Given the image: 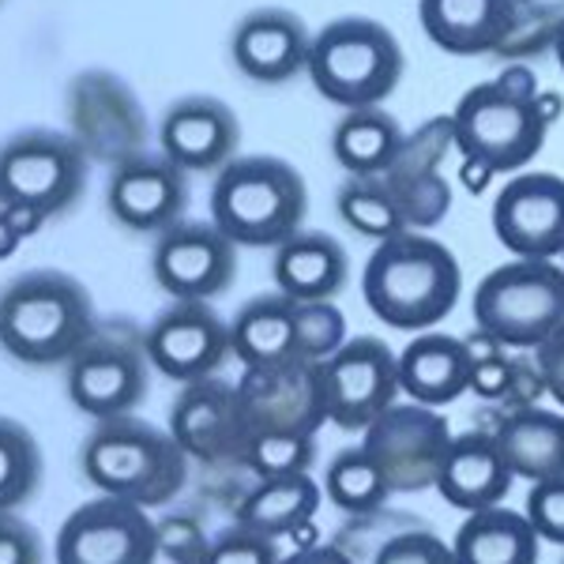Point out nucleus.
Segmentation results:
<instances>
[{"instance_id":"nucleus-1","label":"nucleus","mask_w":564,"mask_h":564,"mask_svg":"<svg viewBox=\"0 0 564 564\" xmlns=\"http://www.w3.org/2000/svg\"><path fill=\"white\" fill-rule=\"evenodd\" d=\"M95 332L90 294L65 271H23L0 290V350L23 366H68Z\"/></svg>"},{"instance_id":"nucleus-2","label":"nucleus","mask_w":564,"mask_h":564,"mask_svg":"<svg viewBox=\"0 0 564 564\" xmlns=\"http://www.w3.org/2000/svg\"><path fill=\"white\" fill-rule=\"evenodd\" d=\"M463 271L452 249L425 234H399L372 249L361 275L369 313L399 332H425L456 308Z\"/></svg>"},{"instance_id":"nucleus-3","label":"nucleus","mask_w":564,"mask_h":564,"mask_svg":"<svg viewBox=\"0 0 564 564\" xmlns=\"http://www.w3.org/2000/svg\"><path fill=\"white\" fill-rule=\"evenodd\" d=\"M79 463L90 486L140 508L170 505L188 481V456L174 433L132 414L98 422L79 448Z\"/></svg>"},{"instance_id":"nucleus-4","label":"nucleus","mask_w":564,"mask_h":564,"mask_svg":"<svg viewBox=\"0 0 564 564\" xmlns=\"http://www.w3.org/2000/svg\"><path fill=\"white\" fill-rule=\"evenodd\" d=\"M448 117L463 159H475L494 174H520L531 166L550 129L539 84L527 68H508L494 84L470 87Z\"/></svg>"},{"instance_id":"nucleus-5","label":"nucleus","mask_w":564,"mask_h":564,"mask_svg":"<svg viewBox=\"0 0 564 564\" xmlns=\"http://www.w3.org/2000/svg\"><path fill=\"white\" fill-rule=\"evenodd\" d=\"M305 177L275 154H245L218 170L212 185V223L234 245L279 249L305 223Z\"/></svg>"},{"instance_id":"nucleus-6","label":"nucleus","mask_w":564,"mask_h":564,"mask_svg":"<svg viewBox=\"0 0 564 564\" xmlns=\"http://www.w3.org/2000/svg\"><path fill=\"white\" fill-rule=\"evenodd\" d=\"M406 57L395 34L366 15L332 20L308 50V79L327 102L343 109L380 106L399 87Z\"/></svg>"},{"instance_id":"nucleus-7","label":"nucleus","mask_w":564,"mask_h":564,"mask_svg":"<svg viewBox=\"0 0 564 564\" xmlns=\"http://www.w3.org/2000/svg\"><path fill=\"white\" fill-rule=\"evenodd\" d=\"M475 324L508 350H534L564 327V268L553 260L500 263L475 290Z\"/></svg>"},{"instance_id":"nucleus-8","label":"nucleus","mask_w":564,"mask_h":564,"mask_svg":"<svg viewBox=\"0 0 564 564\" xmlns=\"http://www.w3.org/2000/svg\"><path fill=\"white\" fill-rule=\"evenodd\" d=\"M87 151L76 135L31 129L0 148V199L39 218L68 212L87 185Z\"/></svg>"},{"instance_id":"nucleus-9","label":"nucleus","mask_w":564,"mask_h":564,"mask_svg":"<svg viewBox=\"0 0 564 564\" xmlns=\"http://www.w3.org/2000/svg\"><path fill=\"white\" fill-rule=\"evenodd\" d=\"M361 448L384 470L391 494H422L436 486L444 456L452 448V430L436 406L391 403L366 430Z\"/></svg>"},{"instance_id":"nucleus-10","label":"nucleus","mask_w":564,"mask_h":564,"mask_svg":"<svg viewBox=\"0 0 564 564\" xmlns=\"http://www.w3.org/2000/svg\"><path fill=\"white\" fill-rule=\"evenodd\" d=\"M148 350L121 327L95 332L87 347L68 361V399L95 422L132 414L148 395Z\"/></svg>"},{"instance_id":"nucleus-11","label":"nucleus","mask_w":564,"mask_h":564,"mask_svg":"<svg viewBox=\"0 0 564 564\" xmlns=\"http://www.w3.org/2000/svg\"><path fill=\"white\" fill-rule=\"evenodd\" d=\"M68 106L72 135L87 151V159L121 166V162L143 154L148 117H143V106L132 95V87L117 79L113 72L95 68L76 76V84L68 90Z\"/></svg>"},{"instance_id":"nucleus-12","label":"nucleus","mask_w":564,"mask_h":564,"mask_svg":"<svg viewBox=\"0 0 564 564\" xmlns=\"http://www.w3.org/2000/svg\"><path fill=\"white\" fill-rule=\"evenodd\" d=\"M321 372L327 422H335L339 430L366 433L399 395V354L372 335L347 339L332 358L321 361Z\"/></svg>"},{"instance_id":"nucleus-13","label":"nucleus","mask_w":564,"mask_h":564,"mask_svg":"<svg viewBox=\"0 0 564 564\" xmlns=\"http://www.w3.org/2000/svg\"><path fill=\"white\" fill-rule=\"evenodd\" d=\"M154 520L140 505L95 497L79 505L57 531V564H154Z\"/></svg>"},{"instance_id":"nucleus-14","label":"nucleus","mask_w":564,"mask_h":564,"mask_svg":"<svg viewBox=\"0 0 564 564\" xmlns=\"http://www.w3.org/2000/svg\"><path fill=\"white\" fill-rule=\"evenodd\" d=\"M249 433H308L327 422L321 361H282L245 369L238 380Z\"/></svg>"},{"instance_id":"nucleus-15","label":"nucleus","mask_w":564,"mask_h":564,"mask_svg":"<svg viewBox=\"0 0 564 564\" xmlns=\"http://www.w3.org/2000/svg\"><path fill=\"white\" fill-rule=\"evenodd\" d=\"M238 245L215 223H174L159 234L151 275L174 302H207L234 282Z\"/></svg>"},{"instance_id":"nucleus-16","label":"nucleus","mask_w":564,"mask_h":564,"mask_svg":"<svg viewBox=\"0 0 564 564\" xmlns=\"http://www.w3.org/2000/svg\"><path fill=\"white\" fill-rule=\"evenodd\" d=\"M148 361L177 384L207 380L230 358V324L207 302H174L143 332Z\"/></svg>"},{"instance_id":"nucleus-17","label":"nucleus","mask_w":564,"mask_h":564,"mask_svg":"<svg viewBox=\"0 0 564 564\" xmlns=\"http://www.w3.org/2000/svg\"><path fill=\"white\" fill-rule=\"evenodd\" d=\"M494 234L516 260L564 252V177L516 174L494 199Z\"/></svg>"},{"instance_id":"nucleus-18","label":"nucleus","mask_w":564,"mask_h":564,"mask_svg":"<svg viewBox=\"0 0 564 564\" xmlns=\"http://www.w3.org/2000/svg\"><path fill=\"white\" fill-rule=\"evenodd\" d=\"M170 433L185 448L188 459H241L245 441H249V422H245L238 384H226L218 377L185 384L174 406H170Z\"/></svg>"},{"instance_id":"nucleus-19","label":"nucleus","mask_w":564,"mask_h":564,"mask_svg":"<svg viewBox=\"0 0 564 564\" xmlns=\"http://www.w3.org/2000/svg\"><path fill=\"white\" fill-rule=\"evenodd\" d=\"M106 207L124 230L162 234L181 223L188 207V181L170 159L135 154V159L113 166L106 185Z\"/></svg>"},{"instance_id":"nucleus-20","label":"nucleus","mask_w":564,"mask_h":564,"mask_svg":"<svg viewBox=\"0 0 564 564\" xmlns=\"http://www.w3.org/2000/svg\"><path fill=\"white\" fill-rule=\"evenodd\" d=\"M241 124L234 109L212 95H188L174 102L159 121V148L185 174H207L234 162Z\"/></svg>"},{"instance_id":"nucleus-21","label":"nucleus","mask_w":564,"mask_h":564,"mask_svg":"<svg viewBox=\"0 0 564 564\" xmlns=\"http://www.w3.org/2000/svg\"><path fill=\"white\" fill-rule=\"evenodd\" d=\"M448 148H456V140H452V117H441V121L406 135L395 162L388 166L384 185L399 199L411 230H430V226H436L448 215L452 188L441 177V159Z\"/></svg>"},{"instance_id":"nucleus-22","label":"nucleus","mask_w":564,"mask_h":564,"mask_svg":"<svg viewBox=\"0 0 564 564\" xmlns=\"http://www.w3.org/2000/svg\"><path fill=\"white\" fill-rule=\"evenodd\" d=\"M313 34L286 8H257L234 26L230 53L241 76L252 84H286L308 68Z\"/></svg>"},{"instance_id":"nucleus-23","label":"nucleus","mask_w":564,"mask_h":564,"mask_svg":"<svg viewBox=\"0 0 564 564\" xmlns=\"http://www.w3.org/2000/svg\"><path fill=\"white\" fill-rule=\"evenodd\" d=\"M512 478L516 475L508 470L497 433L470 430L452 436V448L444 456L436 489L459 512H481V508H497L508 497Z\"/></svg>"},{"instance_id":"nucleus-24","label":"nucleus","mask_w":564,"mask_h":564,"mask_svg":"<svg viewBox=\"0 0 564 564\" xmlns=\"http://www.w3.org/2000/svg\"><path fill=\"white\" fill-rule=\"evenodd\" d=\"M417 20L436 50L478 57L508 42L516 26V0H417Z\"/></svg>"},{"instance_id":"nucleus-25","label":"nucleus","mask_w":564,"mask_h":564,"mask_svg":"<svg viewBox=\"0 0 564 564\" xmlns=\"http://www.w3.org/2000/svg\"><path fill=\"white\" fill-rule=\"evenodd\" d=\"M470 361L467 339L425 332L399 354V391L422 406L456 403L463 391H470Z\"/></svg>"},{"instance_id":"nucleus-26","label":"nucleus","mask_w":564,"mask_h":564,"mask_svg":"<svg viewBox=\"0 0 564 564\" xmlns=\"http://www.w3.org/2000/svg\"><path fill=\"white\" fill-rule=\"evenodd\" d=\"M347 249L321 230H297L275 249L271 275H275L279 294L294 302H332L347 286Z\"/></svg>"},{"instance_id":"nucleus-27","label":"nucleus","mask_w":564,"mask_h":564,"mask_svg":"<svg viewBox=\"0 0 564 564\" xmlns=\"http://www.w3.org/2000/svg\"><path fill=\"white\" fill-rule=\"evenodd\" d=\"M230 350L245 369L282 366L297 358V302L286 294H260L230 321Z\"/></svg>"},{"instance_id":"nucleus-28","label":"nucleus","mask_w":564,"mask_h":564,"mask_svg":"<svg viewBox=\"0 0 564 564\" xmlns=\"http://www.w3.org/2000/svg\"><path fill=\"white\" fill-rule=\"evenodd\" d=\"M494 433L516 478L534 486V481L564 475V414L520 406L500 417Z\"/></svg>"},{"instance_id":"nucleus-29","label":"nucleus","mask_w":564,"mask_h":564,"mask_svg":"<svg viewBox=\"0 0 564 564\" xmlns=\"http://www.w3.org/2000/svg\"><path fill=\"white\" fill-rule=\"evenodd\" d=\"M539 531L527 512L512 508H481L459 523L452 553L456 564H539Z\"/></svg>"},{"instance_id":"nucleus-30","label":"nucleus","mask_w":564,"mask_h":564,"mask_svg":"<svg viewBox=\"0 0 564 564\" xmlns=\"http://www.w3.org/2000/svg\"><path fill=\"white\" fill-rule=\"evenodd\" d=\"M321 508V486L313 475L260 478L238 505V527L263 534V539H286L302 531Z\"/></svg>"},{"instance_id":"nucleus-31","label":"nucleus","mask_w":564,"mask_h":564,"mask_svg":"<svg viewBox=\"0 0 564 564\" xmlns=\"http://www.w3.org/2000/svg\"><path fill=\"white\" fill-rule=\"evenodd\" d=\"M403 140L406 135L388 109H347L332 132V154L350 177H384Z\"/></svg>"},{"instance_id":"nucleus-32","label":"nucleus","mask_w":564,"mask_h":564,"mask_svg":"<svg viewBox=\"0 0 564 564\" xmlns=\"http://www.w3.org/2000/svg\"><path fill=\"white\" fill-rule=\"evenodd\" d=\"M335 212H339V218L354 234L372 238L377 245L411 230L403 207L391 196L384 177H350L347 185L339 188V196H335Z\"/></svg>"},{"instance_id":"nucleus-33","label":"nucleus","mask_w":564,"mask_h":564,"mask_svg":"<svg viewBox=\"0 0 564 564\" xmlns=\"http://www.w3.org/2000/svg\"><path fill=\"white\" fill-rule=\"evenodd\" d=\"M324 494L343 512L369 516L391 497V486L366 448H343L324 475Z\"/></svg>"},{"instance_id":"nucleus-34","label":"nucleus","mask_w":564,"mask_h":564,"mask_svg":"<svg viewBox=\"0 0 564 564\" xmlns=\"http://www.w3.org/2000/svg\"><path fill=\"white\" fill-rule=\"evenodd\" d=\"M42 448L23 422L0 414V512H15L39 494Z\"/></svg>"},{"instance_id":"nucleus-35","label":"nucleus","mask_w":564,"mask_h":564,"mask_svg":"<svg viewBox=\"0 0 564 564\" xmlns=\"http://www.w3.org/2000/svg\"><path fill=\"white\" fill-rule=\"evenodd\" d=\"M316 459V436L308 433H249L241 459L257 478L308 475Z\"/></svg>"},{"instance_id":"nucleus-36","label":"nucleus","mask_w":564,"mask_h":564,"mask_svg":"<svg viewBox=\"0 0 564 564\" xmlns=\"http://www.w3.org/2000/svg\"><path fill=\"white\" fill-rule=\"evenodd\" d=\"M347 343V316L335 302H297V358L327 361Z\"/></svg>"},{"instance_id":"nucleus-37","label":"nucleus","mask_w":564,"mask_h":564,"mask_svg":"<svg viewBox=\"0 0 564 564\" xmlns=\"http://www.w3.org/2000/svg\"><path fill=\"white\" fill-rule=\"evenodd\" d=\"M478 339L486 350H478V343L467 339L470 358H475L470 361V391L481 399H508L516 391V384H520L523 366L512 358H505L508 347H500L497 339H489V335H481V332H478Z\"/></svg>"},{"instance_id":"nucleus-38","label":"nucleus","mask_w":564,"mask_h":564,"mask_svg":"<svg viewBox=\"0 0 564 564\" xmlns=\"http://www.w3.org/2000/svg\"><path fill=\"white\" fill-rule=\"evenodd\" d=\"M154 542H159V557L170 564H204L212 550V534L193 512H166L154 520Z\"/></svg>"},{"instance_id":"nucleus-39","label":"nucleus","mask_w":564,"mask_h":564,"mask_svg":"<svg viewBox=\"0 0 564 564\" xmlns=\"http://www.w3.org/2000/svg\"><path fill=\"white\" fill-rule=\"evenodd\" d=\"M275 539H263V534L249 531V527L234 523L230 531L215 534L212 550H207L204 564H279Z\"/></svg>"},{"instance_id":"nucleus-40","label":"nucleus","mask_w":564,"mask_h":564,"mask_svg":"<svg viewBox=\"0 0 564 564\" xmlns=\"http://www.w3.org/2000/svg\"><path fill=\"white\" fill-rule=\"evenodd\" d=\"M372 564H456V553L430 531H406L380 545Z\"/></svg>"},{"instance_id":"nucleus-41","label":"nucleus","mask_w":564,"mask_h":564,"mask_svg":"<svg viewBox=\"0 0 564 564\" xmlns=\"http://www.w3.org/2000/svg\"><path fill=\"white\" fill-rule=\"evenodd\" d=\"M527 520L539 531V539L564 545V475L534 481L527 494Z\"/></svg>"},{"instance_id":"nucleus-42","label":"nucleus","mask_w":564,"mask_h":564,"mask_svg":"<svg viewBox=\"0 0 564 564\" xmlns=\"http://www.w3.org/2000/svg\"><path fill=\"white\" fill-rule=\"evenodd\" d=\"M0 564H42L39 531L12 512H0Z\"/></svg>"},{"instance_id":"nucleus-43","label":"nucleus","mask_w":564,"mask_h":564,"mask_svg":"<svg viewBox=\"0 0 564 564\" xmlns=\"http://www.w3.org/2000/svg\"><path fill=\"white\" fill-rule=\"evenodd\" d=\"M534 369L542 377V388L564 406V327H557L542 347H534Z\"/></svg>"},{"instance_id":"nucleus-44","label":"nucleus","mask_w":564,"mask_h":564,"mask_svg":"<svg viewBox=\"0 0 564 564\" xmlns=\"http://www.w3.org/2000/svg\"><path fill=\"white\" fill-rule=\"evenodd\" d=\"M42 223H45V218L26 212V207H15V204H4V199H0V260L12 257V252L20 249L23 238L39 234Z\"/></svg>"},{"instance_id":"nucleus-45","label":"nucleus","mask_w":564,"mask_h":564,"mask_svg":"<svg viewBox=\"0 0 564 564\" xmlns=\"http://www.w3.org/2000/svg\"><path fill=\"white\" fill-rule=\"evenodd\" d=\"M279 564H354L350 553H343V545H308L297 550L290 557H282Z\"/></svg>"},{"instance_id":"nucleus-46","label":"nucleus","mask_w":564,"mask_h":564,"mask_svg":"<svg viewBox=\"0 0 564 564\" xmlns=\"http://www.w3.org/2000/svg\"><path fill=\"white\" fill-rule=\"evenodd\" d=\"M494 181V170L489 166H481V162H475V159H463V185L470 188V193H486V185Z\"/></svg>"},{"instance_id":"nucleus-47","label":"nucleus","mask_w":564,"mask_h":564,"mask_svg":"<svg viewBox=\"0 0 564 564\" xmlns=\"http://www.w3.org/2000/svg\"><path fill=\"white\" fill-rule=\"evenodd\" d=\"M553 53H557V65H561V72H564V20H561V26H557V34H553Z\"/></svg>"},{"instance_id":"nucleus-48","label":"nucleus","mask_w":564,"mask_h":564,"mask_svg":"<svg viewBox=\"0 0 564 564\" xmlns=\"http://www.w3.org/2000/svg\"><path fill=\"white\" fill-rule=\"evenodd\" d=\"M561 257H564V252H561Z\"/></svg>"},{"instance_id":"nucleus-49","label":"nucleus","mask_w":564,"mask_h":564,"mask_svg":"<svg viewBox=\"0 0 564 564\" xmlns=\"http://www.w3.org/2000/svg\"><path fill=\"white\" fill-rule=\"evenodd\" d=\"M561 564H564V561H561Z\"/></svg>"}]
</instances>
